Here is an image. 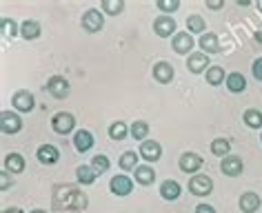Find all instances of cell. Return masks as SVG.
<instances>
[{
    "mask_svg": "<svg viewBox=\"0 0 262 213\" xmlns=\"http://www.w3.org/2000/svg\"><path fill=\"white\" fill-rule=\"evenodd\" d=\"M129 135V127L124 125V122H111V127H109V138L111 140H124Z\"/></svg>",
    "mask_w": 262,
    "mask_h": 213,
    "instance_id": "cell-32",
    "label": "cell"
},
{
    "mask_svg": "<svg viewBox=\"0 0 262 213\" xmlns=\"http://www.w3.org/2000/svg\"><path fill=\"white\" fill-rule=\"evenodd\" d=\"M124 11V3L120 0H104L102 3V14H109V16H118Z\"/></svg>",
    "mask_w": 262,
    "mask_h": 213,
    "instance_id": "cell-35",
    "label": "cell"
},
{
    "mask_svg": "<svg viewBox=\"0 0 262 213\" xmlns=\"http://www.w3.org/2000/svg\"><path fill=\"white\" fill-rule=\"evenodd\" d=\"M36 158H38V162H42V164H56L58 160H60V151H58L54 145H40L36 151Z\"/></svg>",
    "mask_w": 262,
    "mask_h": 213,
    "instance_id": "cell-15",
    "label": "cell"
},
{
    "mask_svg": "<svg viewBox=\"0 0 262 213\" xmlns=\"http://www.w3.org/2000/svg\"><path fill=\"white\" fill-rule=\"evenodd\" d=\"M180 193H182V186L176 182V180H165V182L160 184V198H165L169 200V202H173V200H178L180 198Z\"/></svg>",
    "mask_w": 262,
    "mask_h": 213,
    "instance_id": "cell-20",
    "label": "cell"
},
{
    "mask_svg": "<svg viewBox=\"0 0 262 213\" xmlns=\"http://www.w3.org/2000/svg\"><path fill=\"white\" fill-rule=\"evenodd\" d=\"M231 145H229V140L227 138H215L211 142V153L213 156H218V158H227V156H231Z\"/></svg>",
    "mask_w": 262,
    "mask_h": 213,
    "instance_id": "cell-29",
    "label": "cell"
},
{
    "mask_svg": "<svg viewBox=\"0 0 262 213\" xmlns=\"http://www.w3.org/2000/svg\"><path fill=\"white\" fill-rule=\"evenodd\" d=\"M0 31H3V38H5V40H11V38H16V34L20 31V27H18V22L14 20V18H7V16H5L3 20H0Z\"/></svg>",
    "mask_w": 262,
    "mask_h": 213,
    "instance_id": "cell-25",
    "label": "cell"
},
{
    "mask_svg": "<svg viewBox=\"0 0 262 213\" xmlns=\"http://www.w3.org/2000/svg\"><path fill=\"white\" fill-rule=\"evenodd\" d=\"M225 80H227V78H225V69H222V67H215V64H213V67L207 69V82H209L211 87H218V85H222Z\"/></svg>",
    "mask_w": 262,
    "mask_h": 213,
    "instance_id": "cell-30",
    "label": "cell"
},
{
    "mask_svg": "<svg viewBox=\"0 0 262 213\" xmlns=\"http://www.w3.org/2000/svg\"><path fill=\"white\" fill-rule=\"evenodd\" d=\"M202 164H205L202 156H198V153H193V151H187L180 156V171H185V173L195 176V173L202 169Z\"/></svg>",
    "mask_w": 262,
    "mask_h": 213,
    "instance_id": "cell-8",
    "label": "cell"
},
{
    "mask_svg": "<svg viewBox=\"0 0 262 213\" xmlns=\"http://www.w3.org/2000/svg\"><path fill=\"white\" fill-rule=\"evenodd\" d=\"M220 171L229 178H235L245 171V162H242V158H238V156H227V158H222V162H220Z\"/></svg>",
    "mask_w": 262,
    "mask_h": 213,
    "instance_id": "cell-12",
    "label": "cell"
},
{
    "mask_svg": "<svg viewBox=\"0 0 262 213\" xmlns=\"http://www.w3.org/2000/svg\"><path fill=\"white\" fill-rule=\"evenodd\" d=\"M109 191L118 198L129 196V193L134 191V180H131L129 176H124V173H118V176H114L109 180Z\"/></svg>",
    "mask_w": 262,
    "mask_h": 213,
    "instance_id": "cell-3",
    "label": "cell"
},
{
    "mask_svg": "<svg viewBox=\"0 0 262 213\" xmlns=\"http://www.w3.org/2000/svg\"><path fill=\"white\" fill-rule=\"evenodd\" d=\"M187 69L191 71V74H202V71L209 69V56L198 51V54H191L187 60Z\"/></svg>",
    "mask_w": 262,
    "mask_h": 213,
    "instance_id": "cell-18",
    "label": "cell"
},
{
    "mask_svg": "<svg viewBox=\"0 0 262 213\" xmlns=\"http://www.w3.org/2000/svg\"><path fill=\"white\" fill-rule=\"evenodd\" d=\"M198 44H200V49H202V54H218L220 51V40H218V36L213 34V31H205L202 34V38L198 40Z\"/></svg>",
    "mask_w": 262,
    "mask_h": 213,
    "instance_id": "cell-17",
    "label": "cell"
},
{
    "mask_svg": "<svg viewBox=\"0 0 262 213\" xmlns=\"http://www.w3.org/2000/svg\"><path fill=\"white\" fill-rule=\"evenodd\" d=\"M227 89L231 93H242L247 89V80H245V76L238 74V71H233V74H229L227 76Z\"/></svg>",
    "mask_w": 262,
    "mask_h": 213,
    "instance_id": "cell-23",
    "label": "cell"
},
{
    "mask_svg": "<svg viewBox=\"0 0 262 213\" xmlns=\"http://www.w3.org/2000/svg\"><path fill=\"white\" fill-rule=\"evenodd\" d=\"M29 213H47V211H42V209H34V211H29Z\"/></svg>",
    "mask_w": 262,
    "mask_h": 213,
    "instance_id": "cell-43",
    "label": "cell"
},
{
    "mask_svg": "<svg viewBox=\"0 0 262 213\" xmlns=\"http://www.w3.org/2000/svg\"><path fill=\"white\" fill-rule=\"evenodd\" d=\"M136 162H138V153H136V151H124L120 156V160H118V164H120L122 171H136L140 167Z\"/></svg>",
    "mask_w": 262,
    "mask_h": 213,
    "instance_id": "cell-27",
    "label": "cell"
},
{
    "mask_svg": "<svg viewBox=\"0 0 262 213\" xmlns=\"http://www.w3.org/2000/svg\"><path fill=\"white\" fill-rule=\"evenodd\" d=\"M51 127H54V131H56V133H60V135L71 133V131H74V127H76L74 113H67V111L56 113L54 118H51Z\"/></svg>",
    "mask_w": 262,
    "mask_h": 213,
    "instance_id": "cell-5",
    "label": "cell"
},
{
    "mask_svg": "<svg viewBox=\"0 0 262 213\" xmlns=\"http://www.w3.org/2000/svg\"><path fill=\"white\" fill-rule=\"evenodd\" d=\"M193 44H195V40L191 38V34L189 31H178L173 38H171V47H173V51L176 54H189V51L193 49Z\"/></svg>",
    "mask_w": 262,
    "mask_h": 213,
    "instance_id": "cell-11",
    "label": "cell"
},
{
    "mask_svg": "<svg viewBox=\"0 0 262 213\" xmlns=\"http://www.w3.org/2000/svg\"><path fill=\"white\" fill-rule=\"evenodd\" d=\"M154 31L158 34L160 38H169V36H176V20L171 16H158L154 20Z\"/></svg>",
    "mask_w": 262,
    "mask_h": 213,
    "instance_id": "cell-14",
    "label": "cell"
},
{
    "mask_svg": "<svg viewBox=\"0 0 262 213\" xmlns=\"http://www.w3.org/2000/svg\"><path fill=\"white\" fill-rule=\"evenodd\" d=\"M255 42H258V44H262V27H260L258 31H255Z\"/></svg>",
    "mask_w": 262,
    "mask_h": 213,
    "instance_id": "cell-42",
    "label": "cell"
},
{
    "mask_svg": "<svg viewBox=\"0 0 262 213\" xmlns=\"http://www.w3.org/2000/svg\"><path fill=\"white\" fill-rule=\"evenodd\" d=\"M240 211L242 213H255L260 209V196L258 193H253V191H247V193H242L240 196Z\"/></svg>",
    "mask_w": 262,
    "mask_h": 213,
    "instance_id": "cell-19",
    "label": "cell"
},
{
    "mask_svg": "<svg viewBox=\"0 0 262 213\" xmlns=\"http://www.w3.org/2000/svg\"><path fill=\"white\" fill-rule=\"evenodd\" d=\"M74 147L78 153H87L91 147H94V135L87 129H80V131L74 133Z\"/></svg>",
    "mask_w": 262,
    "mask_h": 213,
    "instance_id": "cell-16",
    "label": "cell"
},
{
    "mask_svg": "<svg viewBox=\"0 0 262 213\" xmlns=\"http://www.w3.org/2000/svg\"><path fill=\"white\" fill-rule=\"evenodd\" d=\"M251 74H253V78L262 82V58H258V60H253L251 64Z\"/></svg>",
    "mask_w": 262,
    "mask_h": 213,
    "instance_id": "cell-37",
    "label": "cell"
},
{
    "mask_svg": "<svg viewBox=\"0 0 262 213\" xmlns=\"http://www.w3.org/2000/svg\"><path fill=\"white\" fill-rule=\"evenodd\" d=\"M0 127H3V133H18L23 129V118L16 111H3L0 113Z\"/></svg>",
    "mask_w": 262,
    "mask_h": 213,
    "instance_id": "cell-9",
    "label": "cell"
},
{
    "mask_svg": "<svg viewBox=\"0 0 262 213\" xmlns=\"http://www.w3.org/2000/svg\"><path fill=\"white\" fill-rule=\"evenodd\" d=\"M109 167H111V162H109L107 156H100V153H98V156L91 158V169L96 171V176H102V173H107Z\"/></svg>",
    "mask_w": 262,
    "mask_h": 213,
    "instance_id": "cell-33",
    "label": "cell"
},
{
    "mask_svg": "<svg viewBox=\"0 0 262 213\" xmlns=\"http://www.w3.org/2000/svg\"><path fill=\"white\" fill-rule=\"evenodd\" d=\"M205 27H207V22L202 20V16L193 14V16L187 18V31L189 34H205Z\"/></svg>",
    "mask_w": 262,
    "mask_h": 213,
    "instance_id": "cell-31",
    "label": "cell"
},
{
    "mask_svg": "<svg viewBox=\"0 0 262 213\" xmlns=\"http://www.w3.org/2000/svg\"><path fill=\"white\" fill-rule=\"evenodd\" d=\"M189 191L193 196H209L213 191V180L205 176V173H195V176L189 180Z\"/></svg>",
    "mask_w": 262,
    "mask_h": 213,
    "instance_id": "cell-4",
    "label": "cell"
},
{
    "mask_svg": "<svg viewBox=\"0 0 262 213\" xmlns=\"http://www.w3.org/2000/svg\"><path fill=\"white\" fill-rule=\"evenodd\" d=\"M207 7H209V9H213V11H215V9H220V7H222V0H209Z\"/></svg>",
    "mask_w": 262,
    "mask_h": 213,
    "instance_id": "cell-40",
    "label": "cell"
},
{
    "mask_svg": "<svg viewBox=\"0 0 262 213\" xmlns=\"http://www.w3.org/2000/svg\"><path fill=\"white\" fill-rule=\"evenodd\" d=\"M129 135L134 140H140V142H145L147 140V135H149V125L145 120H136L134 125L129 127Z\"/></svg>",
    "mask_w": 262,
    "mask_h": 213,
    "instance_id": "cell-26",
    "label": "cell"
},
{
    "mask_svg": "<svg viewBox=\"0 0 262 213\" xmlns=\"http://www.w3.org/2000/svg\"><path fill=\"white\" fill-rule=\"evenodd\" d=\"M11 105H14L16 111L29 113L31 109H34V105H36V98H34V93L31 91H27V89H20V91H16L14 96H11Z\"/></svg>",
    "mask_w": 262,
    "mask_h": 213,
    "instance_id": "cell-6",
    "label": "cell"
},
{
    "mask_svg": "<svg viewBox=\"0 0 262 213\" xmlns=\"http://www.w3.org/2000/svg\"><path fill=\"white\" fill-rule=\"evenodd\" d=\"M260 138H262V133H260Z\"/></svg>",
    "mask_w": 262,
    "mask_h": 213,
    "instance_id": "cell-44",
    "label": "cell"
},
{
    "mask_svg": "<svg viewBox=\"0 0 262 213\" xmlns=\"http://www.w3.org/2000/svg\"><path fill=\"white\" fill-rule=\"evenodd\" d=\"M20 36L25 40H36V38H40V22L38 20H23L20 25Z\"/></svg>",
    "mask_w": 262,
    "mask_h": 213,
    "instance_id": "cell-22",
    "label": "cell"
},
{
    "mask_svg": "<svg viewBox=\"0 0 262 213\" xmlns=\"http://www.w3.org/2000/svg\"><path fill=\"white\" fill-rule=\"evenodd\" d=\"M0 180H3V182H0V189H3V191H7L9 186L14 184V180H9V171H7V169L0 171Z\"/></svg>",
    "mask_w": 262,
    "mask_h": 213,
    "instance_id": "cell-38",
    "label": "cell"
},
{
    "mask_svg": "<svg viewBox=\"0 0 262 213\" xmlns=\"http://www.w3.org/2000/svg\"><path fill=\"white\" fill-rule=\"evenodd\" d=\"M140 156L147 160V162H158V160L162 158V145L156 140H145L140 142Z\"/></svg>",
    "mask_w": 262,
    "mask_h": 213,
    "instance_id": "cell-10",
    "label": "cell"
},
{
    "mask_svg": "<svg viewBox=\"0 0 262 213\" xmlns=\"http://www.w3.org/2000/svg\"><path fill=\"white\" fill-rule=\"evenodd\" d=\"M156 7L162 11V16H171L173 11L180 9V3H178V0H158V3H156Z\"/></svg>",
    "mask_w": 262,
    "mask_h": 213,
    "instance_id": "cell-36",
    "label": "cell"
},
{
    "mask_svg": "<svg viewBox=\"0 0 262 213\" xmlns=\"http://www.w3.org/2000/svg\"><path fill=\"white\" fill-rule=\"evenodd\" d=\"M151 74H154V78L160 82V85H169V82L173 80V76H176V71L173 67L169 62L165 60H160V62H156L154 64V69H151Z\"/></svg>",
    "mask_w": 262,
    "mask_h": 213,
    "instance_id": "cell-13",
    "label": "cell"
},
{
    "mask_svg": "<svg viewBox=\"0 0 262 213\" xmlns=\"http://www.w3.org/2000/svg\"><path fill=\"white\" fill-rule=\"evenodd\" d=\"M3 213H23V209H18V206H9V209H5Z\"/></svg>",
    "mask_w": 262,
    "mask_h": 213,
    "instance_id": "cell-41",
    "label": "cell"
},
{
    "mask_svg": "<svg viewBox=\"0 0 262 213\" xmlns=\"http://www.w3.org/2000/svg\"><path fill=\"white\" fill-rule=\"evenodd\" d=\"M245 125L251 129H260L262 127V111L260 109H247L245 111Z\"/></svg>",
    "mask_w": 262,
    "mask_h": 213,
    "instance_id": "cell-34",
    "label": "cell"
},
{
    "mask_svg": "<svg viewBox=\"0 0 262 213\" xmlns=\"http://www.w3.org/2000/svg\"><path fill=\"white\" fill-rule=\"evenodd\" d=\"M80 25L87 34H98V31H102V27H104V14L100 9H87L82 14Z\"/></svg>",
    "mask_w": 262,
    "mask_h": 213,
    "instance_id": "cell-2",
    "label": "cell"
},
{
    "mask_svg": "<svg viewBox=\"0 0 262 213\" xmlns=\"http://www.w3.org/2000/svg\"><path fill=\"white\" fill-rule=\"evenodd\" d=\"M76 178L80 184H94L98 176H96V171L91 169V164H80L76 169Z\"/></svg>",
    "mask_w": 262,
    "mask_h": 213,
    "instance_id": "cell-28",
    "label": "cell"
},
{
    "mask_svg": "<svg viewBox=\"0 0 262 213\" xmlns=\"http://www.w3.org/2000/svg\"><path fill=\"white\" fill-rule=\"evenodd\" d=\"M5 169L9 173H23L25 171V158L20 153H7V156H5Z\"/></svg>",
    "mask_w": 262,
    "mask_h": 213,
    "instance_id": "cell-24",
    "label": "cell"
},
{
    "mask_svg": "<svg viewBox=\"0 0 262 213\" xmlns=\"http://www.w3.org/2000/svg\"><path fill=\"white\" fill-rule=\"evenodd\" d=\"M89 204V200L84 193H80L76 186L69 184H58L54 189V206L64 211H84Z\"/></svg>",
    "mask_w": 262,
    "mask_h": 213,
    "instance_id": "cell-1",
    "label": "cell"
},
{
    "mask_svg": "<svg viewBox=\"0 0 262 213\" xmlns=\"http://www.w3.org/2000/svg\"><path fill=\"white\" fill-rule=\"evenodd\" d=\"M69 82L64 80V76H51L47 80V91L54 96L56 100H64L69 96Z\"/></svg>",
    "mask_w": 262,
    "mask_h": 213,
    "instance_id": "cell-7",
    "label": "cell"
},
{
    "mask_svg": "<svg viewBox=\"0 0 262 213\" xmlns=\"http://www.w3.org/2000/svg\"><path fill=\"white\" fill-rule=\"evenodd\" d=\"M134 173H136V182L142 184V186H149L156 180V169L151 164H140Z\"/></svg>",
    "mask_w": 262,
    "mask_h": 213,
    "instance_id": "cell-21",
    "label": "cell"
},
{
    "mask_svg": "<svg viewBox=\"0 0 262 213\" xmlns=\"http://www.w3.org/2000/svg\"><path fill=\"white\" fill-rule=\"evenodd\" d=\"M193 213H215V209H213L211 204H205V202H202V204L195 206V211H193Z\"/></svg>",
    "mask_w": 262,
    "mask_h": 213,
    "instance_id": "cell-39",
    "label": "cell"
}]
</instances>
